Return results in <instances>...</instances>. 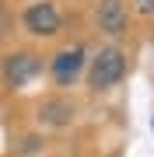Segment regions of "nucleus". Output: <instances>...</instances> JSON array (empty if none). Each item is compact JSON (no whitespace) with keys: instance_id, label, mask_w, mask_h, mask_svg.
<instances>
[{"instance_id":"6","label":"nucleus","mask_w":154,"mask_h":157,"mask_svg":"<svg viewBox=\"0 0 154 157\" xmlns=\"http://www.w3.org/2000/svg\"><path fill=\"white\" fill-rule=\"evenodd\" d=\"M74 115H77V108H74V101L70 98H42V105H39V112H35V119H39V126H46V129H67L70 122H74Z\"/></svg>"},{"instance_id":"1","label":"nucleus","mask_w":154,"mask_h":157,"mask_svg":"<svg viewBox=\"0 0 154 157\" xmlns=\"http://www.w3.org/2000/svg\"><path fill=\"white\" fill-rule=\"evenodd\" d=\"M126 77V52L119 45H105L88 59V87L91 91H112Z\"/></svg>"},{"instance_id":"5","label":"nucleus","mask_w":154,"mask_h":157,"mask_svg":"<svg viewBox=\"0 0 154 157\" xmlns=\"http://www.w3.org/2000/svg\"><path fill=\"white\" fill-rule=\"evenodd\" d=\"M95 21H98V32H105L109 39L126 35V25H130L126 4L123 0H98L95 4Z\"/></svg>"},{"instance_id":"7","label":"nucleus","mask_w":154,"mask_h":157,"mask_svg":"<svg viewBox=\"0 0 154 157\" xmlns=\"http://www.w3.org/2000/svg\"><path fill=\"white\" fill-rule=\"evenodd\" d=\"M133 4H137V14H144V17L154 14V0H133Z\"/></svg>"},{"instance_id":"8","label":"nucleus","mask_w":154,"mask_h":157,"mask_svg":"<svg viewBox=\"0 0 154 157\" xmlns=\"http://www.w3.org/2000/svg\"><path fill=\"white\" fill-rule=\"evenodd\" d=\"M39 150V140H35V136H25L21 140V154H35Z\"/></svg>"},{"instance_id":"2","label":"nucleus","mask_w":154,"mask_h":157,"mask_svg":"<svg viewBox=\"0 0 154 157\" xmlns=\"http://www.w3.org/2000/svg\"><path fill=\"white\" fill-rule=\"evenodd\" d=\"M39 73H42V56H35L28 49H14V52H7V56L0 59V80L11 91L32 84Z\"/></svg>"},{"instance_id":"4","label":"nucleus","mask_w":154,"mask_h":157,"mask_svg":"<svg viewBox=\"0 0 154 157\" xmlns=\"http://www.w3.org/2000/svg\"><path fill=\"white\" fill-rule=\"evenodd\" d=\"M21 25H25L28 35H35V39H53V35L60 32L63 17H60V7L53 4V0H35V4L25 7Z\"/></svg>"},{"instance_id":"3","label":"nucleus","mask_w":154,"mask_h":157,"mask_svg":"<svg viewBox=\"0 0 154 157\" xmlns=\"http://www.w3.org/2000/svg\"><path fill=\"white\" fill-rule=\"evenodd\" d=\"M84 67H88V49H84L81 42L63 45L56 56L49 59V73H53V80H56L60 87H74L77 77L84 73Z\"/></svg>"},{"instance_id":"9","label":"nucleus","mask_w":154,"mask_h":157,"mask_svg":"<svg viewBox=\"0 0 154 157\" xmlns=\"http://www.w3.org/2000/svg\"><path fill=\"white\" fill-rule=\"evenodd\" d=\"M7 39V14H4V7H0V42Z\"/></svg>"}]
</instances>
